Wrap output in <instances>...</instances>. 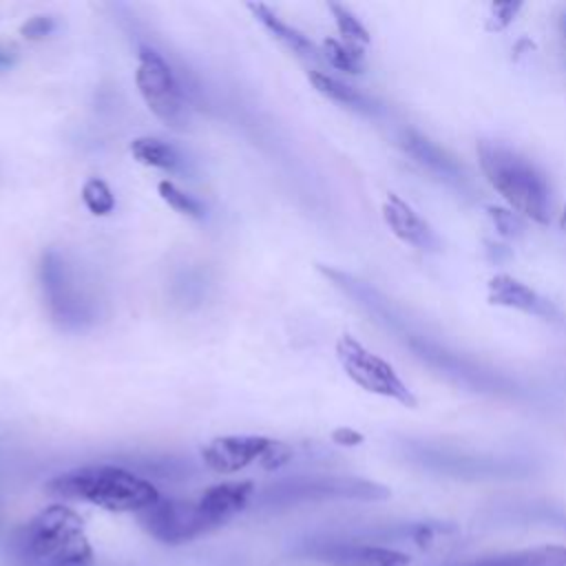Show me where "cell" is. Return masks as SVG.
Instances as JSON below:
<instances>
[{"label": "cell", "instance_id": "cell-1", "mask_svg": "<svg viewBox=\"0 0 566 566\" xmlns=\"http://www.w3.org/2000/svg\"><path fill=\"white\" fill-rule=\"evenodd\" d=\"M29 566H88L93 548L82 517L66 504H51L31 517L13 539Z\"/></svg>", "mask_w": 566, "mask_h": 566}, {"label": "cell", "instance_id": "cell-2", "mask_svg": "<svg viewBox=\"0 0 566 566\" xmlns=\"http://www.w3.org/2000/svg\"><path fill=\"white\" fill-rule=\"evenodd\" d=\"M478 161L486 181L520 214L539 226L551 221V190L544 175L502 142L480 139Z\"/></svg>", "mask_w": 566, "mask_h": 566}, {"label": "cell", "instance_id": "cell-3", "mask_svg": "<svg viewBox=\"0 0 566 566\" xmlns=\"http://www.w3.org/2000/svg\"><path fill=\"white\" fill-rule=\"evenodd\" d=\"M46 489L60 497L91 502L117 513H142L159 500L157 489L146 478L115 464H91L66 471L53 478Z\"/></svg>", "mask_w": 566, "mask_h": 566}, {"label": "cell", "instance_id": "cell-4", "mask_svg": "<svg viewBox=\"0 0 566 566\" xmlns=\"http://www.w3.org/2000/svg\"><path fill=\"white\" fill-rule=\"evenodd\" d=\"M391 491L374 480L354 475H294L268 484L259 491L256 504L268 509H287L307 502H329V500H360L376 502L387 500Z\"/></svg>", "mask_w": 566, "mask_h": 566}, {"label": "cell", "instance_id": "cell-5", "mask_svg": "<svg viewBox=\"0 0 566 566\" xmlns=\"http://www.w3.org/2000/svg\"><path fill=\"white\" fill-rule=\"evenodd\" d=\"M336 358L347 374L349 380H354L360 389L396 400L402 407H418L416 394L409 389V385L396 374V369L369 352L360 340H356L352 334H340L336 340Z\"/></svg>", "mask_w": 566, "mask_h": 566}, {"label": "cell", "instance_id": "cell-6", "mask_svg": "<svg viewBox=\"0 0 566 566\" xmlns=\"http://www.w3.org/2000/svg\"><path fill=\"white\" fill-rule=\"evenodd\" d=\"M135 84L144 104L157 119L175 130L188 126L184 91L168 62L150 46H139L137 51Z\"/></svg>", "mask_w": 566, "mask_h": 566}, {"label": "cell", "instance_id": "cell-7", "mask_svg": "<svg viewBox=\"0 0 566 566\" xmlns=\"http://www.w3.org/2000/svg\"><path fill=\"white\" fill-rule=\"evenodd\" d=\"M139 522L157 542L170 546L192 542L219 528L199 506V502L177 497H159L155 504L139 513Z\"/></svg>", "mask_w": 566, "mask_h": 566}, {"label": "cell", "instance_id": "cell-8", "mask_svg": "<svg viewBox=\"0 0 566 566\" xmlns=\"http://www.w3.org/2000/svg\"><path fill=\"white\" fill-rule=\"evenodd\" d=\"M40 281L49 312L60 325L82 327V323L91 321V305L84 301L82 292H77L73 272L55 250L42 254Z\"/></svg>", "mask_w": 566, "mask_h": 566}, {"label": "cell", "instance_id": "cell-9", "mask_svg": "<svg viewBox=\"0 0 566 566\" xmlns=\"http://www.w3.org/2000/svg\"><path fill=\"white\" fill-rule=\"evenodd\" d=\"M294 553L327 566H411V557L402 551L336 537L307 539Z\"/></svg>", "mask_w": 566, "mask_h": 566}, {"label": "cell", "instance_id": "cell-10", "mask_svg": "<svg viewBox=\"0 0 566 566\" xmlns=\"http://www.w3.org/2000/svg\"><path fill=\"white\" fill-rule=\"evenodd\" d=\"M272 442L274 440L265 436H223L210 440L201 449V458L203 464L217 473H234L252 462L261 464Z\"/></svg>", "mask_w": 566, "mask_h": 566}, {"label": "cell", "instance_id": "cell-11", "mask_svg": "<svg viewBox=\"0 0 566 566\" xmlns=\"http://www.w3.org/2000/svg\"><path fill=\"white\" fill-rule=\"evenodd\" d=\"M409 455L413 458V462L422 464L424 469L449 473V475H460V478L509 475L515 471V467L504 460L464 455L458 451H444V449H431V447H416L409 451Z\"/></svg>", "mask_w": 566, "mask_h": 566}, {"label": "cell", "instance_id": "cell-12", "mask_svg": "<svg viewBox=\"0 0 566 566\" xmlns=\"http://www.w3.org/2000/svg\"><path fill=\"white\" fill-rule=\"evenodd\" d=\"M400 146L409 157H413L416 164L427 168L431 175L440 177L444 184L458 188V190H469V175L462 168V164L447 153L442 146L424 137L422 133L413 128H405L400 133Z\"/></svg>", "mask_w": 566, "mask_h": 566}, {"label": "cell", "instance_id": "cell-13", "mask_svg": "<svg viewBox=\"0 0 566 566\" xmlns=\"http://www.w3.org/2000/svg\"><path fill=\"white\" fill-rule=\"evenodd\" d=\"M486 298L491 305L520 310L524 314H533L546 321L559 318L557 307L548 298H544L537 290H533L528 283L520 281L513 274L502 272L491 276L486 283Z\"/></svg>", "mask_w": 566, "mask_h": 566}, {"label": "cell", "instance_id": "cell-14", "mask_svg": "<svg viewBox=\"0 0 566 566\" xmlns=\"http://www.w3.org/2000/svg\"><path fill=\"white\" fill-rule=\"evenodd\" d=\"M382 219L391 230V234L398 237L402 243L418 250H427V252L440 250V239L433 232V228L396 192H389L385 197Z\"/></svg>", "mask_w": 566, "mask_h": 566}, {"label": "cell", "instance_id": "cell-15", "mask_svg": "<svg viewBox=\"0 0 566 566\" xmlns=\"http://www.w3.org/2000/svg\"><path fill=\"white\" fill-rule=\"evenodd\" d=\"M254 497V484L250 480L243 482H221L201 493L197 500L206 515L217 524H226L232 515L243 511Z\"/></svg>", "mask_w": 566, "mask_h": 566}, {"label": "cell", "instance_id": "cell-16", "mask_svg": "<svg viewBox=\"0 0 566 566\" xmlns=\"http://www.w3.org/2000/svg\"><path fill=\"white\" fill-rule=\"evenodd\" d=\"M248 9L252 11V15L281 42L285 44L294 55L303 57V60H321L323 51H318V46L298 29H294L292 24L283 22L270 7H265L263 2H248Z\"/></svg>", "mask_w": 566, "mask_h": 566}, {"label": "cell", "instance_id": "cell-17", "mask_svg": "<svg viewBox=\"0 0 566 566\" xmlns=\"http://www.w3.org/2000/svg\"><path fill=\"white\" fill-rule=\"evenodd\" d=\"M462 566H566V546L562 544H542L497 555H484Z\"/></svg>", "mask_w": 566, "mask_h": 566}, {"label": "cell", "instance_id": "cell-18", "mask_svg": "<svg viewBox=\"0 0 566 566\" xmlns=\"http://www.w3.org/2000/svg\"><path fill=\"white\" fill-rule=\"evenodd\" d=\"M307 77H310L312 86L321 95H325L327 99L338 102V104L349 106V108L360 111V113H376V104L367 95L356 91L354 86H349V84H345V82H340V80H336V77H332L323 71H310Z\"/></svg>", "mask_w": 566, "mask_h": 566}, {"label": "cell", "instance_id": "cell-19", "mask_svg": "<svg viewBox=\"0 0 566 566\" xmlns=\"http://www.w3.org/2000/svg\"><path fill=\"white\" fill-rule=\"evenodd\" d=\"M130 153L139 164L150 166V168H159V170H168V172H175L181 168L179 153L170 144H166L157 137L133 139Z\"/></svg>", "mask_w": 566, "mask_h": 566}, {"label": "cell", "instance_id": "cell-20", "mask_svg": "<svg viewBox=\"0 0 566 566\" xmlns=\"http://www.w3.org/2000/svg\"><path fill=\"white\" fill-rule=\"evenodd\" d=\"M327 9L332 11L334 22H336L338 33L343 35L345 44L356 46V49L369 44V40H371V38H369V31L363 27V22H360L347 7L338 4V2H327Z\"/></svg>", "mask_w": 566, "mask_h": 566}, {"label": "cell", "instance_id": "cell-21", "mask_svg": "<svg viewBox=\"0 0 566 566\" xmlns=\"http://www.w3.org/2000/svg\"><path fill=\"white\" fill-rule=\"evenodd\" d=\"M323 57L338 71L345 73H363V53L356 46H349L340 40L327 38L323 42Z\"/></svg>", "mask_w": 566, "mask_h": 566}, {"label": "cell", "instance_id": "cell-22", "mask_svg": "<svg viewBox=\"0 0 566 566\" xmlns=\"http://www.w3.org/2000/svg\"><path fill=\"white\" fill-rule=\"evenodd\" d=\"M82 201L93 214H111L115 210V195L108 184L99 177H91L82 186Z\"/></svg>", "mask_w": 566, "mask_h": 566}, {"label": "cell", "instance_id": "cell-23", "mask_svg": "<svg viewBox=\"0 0 566 566\" xmlns=\"http://www.w3.org/2000/svg\"><path fill=\"white\" fill-rule=\"evenodd\" d=\"M157 192L179 214H186V217H192V219H201L203 217V206L192 195H188L181 188H177L172 181H168V179L159 181L157 184Z\"/></svg>", "mask_w": 566, "mask_h": 566}, {"label": "cell", "instance_id": "cell-24", "mask_svg": "<svg viewBox=\"0 0 566 566\" xmlns=\"http://www.w3.org/2000/svg\"><path fill=\"white\" fill-rule=\"evenodd\" d=\"M486 214L491 217L495 230L502 234V237H509V239H515V237H522L524 234V221L517 212L513 210H506L502 206H486L484 208Z\"/></svg>", "mask_w": 566, "mask_h": 566}, {"label": "cell", "instance_id": "cell-25", "mask_svg": "<svg viewBox=\"0 0 566 566\" xmlns=\"http://www.w3.org/2000/svg\"><path fill=\"white\" fill-rule=\"evenodd\" d=\"M522 9L520 0H502V2H493L489 7V18H486V31L497 33L504 31L517 15V11Z\"/></svg>", "mask_w": 566, "mask_h": 566}, {"label": "cell", "instance_id": "cell-26", "mask_svg": "<svg viewBox=\"0 0 566 566\" xmlns=\"http://www.w3.org/2000/svg\"><path fill=\"white\" fill-rule=\"evenodd\" d=\"M55 29V20L49 18V15H33L29 18L22 27H20V33L27 38V40H42L46 38L49 33H53Z\"/></svg>", "mask_w": 566, "mask_h": 566}, {"label": "cell", "instance_id": "cell-27", "mask_svg": "<svg viewBox=\"0 0 566 566\" xmlns=\"http://www.w3.org/2000/svg\"><path fill=\"white\" fill-rule=\"evenodd\" d=\"M332 440L338 442V444H347V447H354V444H360L363 442V436L349 427H340L332 433Z\"/></svg>", "mask_w": 566, "mask_h": 566}, {"label": "cell", "instance_id": "cell-28", "mask_svg": "<svg viewBox=\"0 0 566 566\" xmlns=\"http://www.w3.org/2000/svg\"><path fill=\"white\" fill-rule=\"evenodd\" d=\"M13 60H15V55L11 51L0 49V69H9L13 64Z\"/></svg>", "mask_w": 566, "mask_h": 566}, {"label": "cell", "instance_id": "cell-29", "mask_svg": "<svg viewBox=\"0 0 566 566\" xmlns=\"http://www.w3.org/2000/svg\"><path fill=\"white\" fill-rule=\"evenodd\" d=\"M559 228L566 232V206H564V210H562V214H559Z\"/></svg>", "mask_w": 566, "mask_h": 566}, {"label": "cell", "instance_id": "cell-30", "mask_svg": "<svg viewBox=\"0 0 566 566\" xmlns=\"http://www.w3.org/2000/svg\"><path fill=\"white\" fill-rule=\"evenodd\" d=\"M564 24H566V20H564Z\"/></svg>", "mask_w": 566, "mask_h": 566}]
</instances>
